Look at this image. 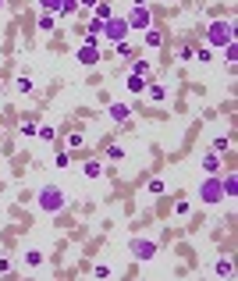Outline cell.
Listing matches in <instances>:
<instances>
[{
  "label": "cell",
  "instance_id": "ac0fdd59",
  "mask_svg": "<svg viewBox=\"0 0 238 281\" xmlns=\"http://www.w3.org/2000/svg\"><path fill=\"white\" fill-rule=\"evenodd\" d=\"M57 14H64V18H71V14H79V0H64Z\"/></svg>",
  "mask_w": 238,
  "mask_h": 281
},
{
  "label": "cell",
  "instance_id": "44dd1931",
  "mask_svg": "<svg viewBox=\"0 0 238 281\" xmlns=\"http://www.w3.org/2000/svg\"><path fill=\"white\" fill-rule=\"evenodd\" d=\"M14 89H18V93H32V79H28V75H18V82H14Z\"/></svg>",
  "mask_w": 238,
  "mask_h": 281
},
{
  "label": "cell",
  "instance_id": "8992f818",
  "mask_svg": "<svg viewBox=\"0 0 238 281\" xmlns=\"http://www.w3.org/2000/svg\"><path fill=\"white\" fill-rule=\"evenodd\" d=\"M128 253L135 256V260H153L157 256V242H150V239H132L128 242Z\"/></svg>",
  "mask_w": 238,
  "mask_h": 281
},
{
  "label": "cell",
  "instance_id": "7c38bea8",
  "mask_svg": "<svg viewBox=\"0 0 238 281\" xmlns=\"http://www.w3.org/2000/svg\"><path fill=\"white\" fill-rule=\"evenodd\" d=\"M146 47H153V50L163 47V32H160V28H153V25L146 28Z\"/></svg>",
  "mask_w": 238,
  "mask_h": 281
},
{
  "label": "cell",
  "instance_id": "9c48e42d",
  "mask_svg": "<svg viewBox=\"0 0 238 281\" xmlns=\"http://www.w3.org/2000/svg\"><path fill=\"white\" fill-rule=\"evenodd\" d=\"M128 117H132L128 103H110V121H128Z\"/></svg>",
  "mask_w": 238,
  "mask_h": 281
},
{
  "label": "cell",
  "instance_id": "1f68e13d",
  "mask_svg": "<svg viewBox=\"0 0 238 281\" xmlns=\"http://www.w3.org/2000/svg\"><path fill=\"white\" fill-rule=\"evenodd\" d=\"M89 32L100 36V32H103V22H100V18H93V22H89Z\"/></svg>",
  "mask_w": 238,
  "mask_h": 281
},
{
  "label": "cell",
  "instance_id": "2e32d148",
  "mask_svg": "<svg viewBox=\"0 0 238 281\" xmlns=\"http://www.w3.org/2000/svg\"><path fill=\"white\" fill-rule=\"evenodd\" d=\"M213 274H217V278H231V274H235V263H231V260H220L217 267H213Z\"/></svg>",
  "mask_w": 238,
  "mask_h": 281
},
{
  "label": "cell",
  "instance_id": "484cf974",
  "mask_svg": "<svg viewBox=\"0 0 238 281\" xmlns=\"http://www.w3.org/2000/svg\"><path fill=\"white\" fill-rule=\"evenodd\" d=\"M192 57H196V61L199 64H210V47H199L196 54H192Z\"/></svg>",
  "mask_w": 238,
  "mask_h": 281
},
{
  "label": "cell",
  "instance_id": "d6986e66",
  "mask_svg": "<svg viewBox=\"0 0 238 281\" xmlns=\"http://www.w3.org/2000/svg\"><path fill=\"white\" fill-rule=\"evenodd\" d=\"M192 54H196V47H192V43H182V47H178V61H192Z\"/></svg>",
  "mask_w": 238,
  "mask_h": 281
},
{
  "label": "cell",
  "instance_id": "277c9868",
  "mask_svg": "<svg viewBox=\"0 0 238 281\" xmlns=\"http://www.w3.org/2000/svg\"><path fill=\"white\" fill-rule=\"evenodd\" d=\"M125 22H128L132 32H135V28H139V32H146V28L153 25V14H150V7H146V4H135V7L125 14Z\"/></svg>",
  "mask_w": 238,
  "mask_h": 281
},
{
  "label": "cell",
  "instance_id": "ffe728a7",
  "mask_svg": "<svg viewBox=\"0 0 238 281\" xmlns=\"http://www.w3.org/2000/svg\"><path fill=\"white\" fill-rule=\"evenodd\" d=\"M53 25H57V14H43L39 18V32H50Z\"/></svg>",
  "mask_w": 238,
  "mask_h": 281
},
{
  "label": "cell",
  "instance_id": "cb8c5ba5",
  "mask_svg": "<svg viewBox=\"0 0 238 281\" xmlns=\"http://www.w3.org/2000/svg\"><path fill=\"white\" fill-rule=\"evenodd\" d=\"M146 189H150V196H163V189H167V185H163V178H153Z\"/></svg>",
  "mask_w": 238,
  "mask_h": 281
},
{
  "label": "cell",
  "instance_id": "4fadbf2b",
  "mask_svg": "<svg viewBox=\"0 0 238 281\" xmlns=\"http://www.w3.org/2000/svg\"><path fill=\"white\" fill-rule=\"evenodd\" d=\"M203 168L210 171V174H217V171H220V153H206V157H203Z\"/></svg>",
  "mask_w": 238,
  "mask_h": 281
},
{
  "label": "cell",
  "instance_id": "d6a6232c",
  "mask_svg": "<svg viewBox=\"0 0 238 281\" xmlns=\"http://www.w3.org/2000/svg\"><path fill=\"white\" fill-rule=\"evenodd\" d=\"M79 4H82V7H96V4H100V0H79Z\"/></svg>",
  "mask_w": 238,
  "mask_h": 281
},
{
  "label": "cell",
  "instance_id": "83f0119b",
  "mask_svg": "<svg viewBox=\"0 0 238 281\" xmlns=\"http://www.w3.org/2000/svg\"><path fill=\"white\" fill-rule=\"evenodd\" d=\"M220 50H224V57H228V64H235V57H238V47H235V43H228V47H220Z\"/></svg>",
  "mask_w": 238,
  "mask_h": 281
},
{
  "label": "cell",
  "instance_id": "8fae6325",
  "mask_svg": "<svg viewBox=\"0 0 238 281\" xmlns=\"http://www.w3.org/2000/svg\"><path fill=\"white\" fill-rule=\"evenodd\" d=\"M220 189H224V196H228V199H235V192H238V178H235V174H224V178H220Z\"/></svg>",
  "mask_w": 238,
  "mask_h": 281
},
{
  "label": "cell",
  "instance_id": "30bf717a",
  "mask_svg": "<svg viewBox=\"0 0 238 281\" xmlns=\"http://www.w3.org/2000/svg\"><path fill=\"white\" fill-rule=\"evenodd\" d=\"M146 96H150L153 103H167V89H163V85H153V82H146Z\"/></svg>",
  "mask_w": 238,
  "mask_h": 281
},
{
  "label": "cell",
  "instance_id": "7402d4cb",
  "mask_svg": "<svg viewBox=\"0 0 238 281\" xmlns=\"http://www.w3.org/2000/svg\"><path fill=\"white\" fill-rule=\"evenodd\" d=\"M93 11H96V14H93V18H100V22H107V18H110V14H114V11H110V4H96Z\"/></svg>",
  "mask_w": 238,
  "mask_h": 281
},
{
  "label": "cell",
  "instance_id": "4dcf8cb0",
  "mask_svg": "<svg viewBox=\"0 0 238 281\" xmlns=\"http://www.w3.org/2000/svg\"><path fill=\"white\" fill-rule=\"evenodd\" d=\"M107 157H110V160H121L125 150H121V146H107Z\"/></svg>",
  "mask_w": 238,
  "mask_h": 281
},
{
  "label": "cell",
  "instance_id": "f546056e",
  "mask_svg": "<svg viewBox=\"0 0 238 281\" xmlns=\"http://www.w3.org/2000/svg\"><path fill=\"white\" fill-rule=\"evenodd\" d=\"M36 136H39V139H47V142H50V139H53V128H50V125H39V132H36Z\"/></svg>",
  "mask_w": 238,
  "mask_h": 281
},
{
  "label": "cell",
  "instance_id": "e0dca14e",
  "mask_svg": "<svg viewBox=\"0 0 238 281\" xmlns=\"http://www.w3.org/2000/svg\"><path fill=\"white\" fill-rule=\"evenodd\" d=\"M22 136H36V132H39V125H36V117H22Z\"/></svg>",
  "mask_w": 238,
  "mask_h": 281
},
{
  "label": "cell",
  "instance_id": "5b68a950",
  "mask_svg": "<svg viewBox=\"0 0 238 281\" xmlns=\"http://www.w3.org/2000/svg\"><path fill=\"white\" fill-rule=\"evenodd\" d=\"M128 32H132V28H128V22H125V18H117V14H110V18L103 22V36H107L110 43H121Z\"/></svg>",
  "mask_w": 238,
  "mask_h": 281
},
{
  "label": "cell",
  "instance_id": "836d02e7",
  "mask_svg": "<svg viewBox=\"0 0 238 281\" xmlns=\"http://www.w3.org/2000/svg\"><path fill=\"white\" fill-rule=\"evenodd\" d=\"M0 7H4V0H0Z\"/></svg>",
  "mask_w": 238,
  "mask_h": 281
},
{
  "label": "cell",
  "instance_id": "ba28073f",
  "mask_svg": "<svg viewBox=\"0 0 238 281\" xmlns=\"http://www.w3.org/2000/svg\"><path fill=\"white\" fill-rule=\"evenodd\" d=\"M125 89H128V93H135V96H139V93H146V79H142V75H135V71H128Z\"/></svg>",
  "mask_w": 238,
  "mask_h": 281
},
{
  "label": "cell",
  "instance_id": "4316f807",
  "mask_svg": "<svg viewBox=\"0 0 238 281\" xmlns=\"http://www.w3.org/2000/svg\"><path fill=\"white\" fill-rule=\"evenodd\" d=\"M132 71H135V75H150V61H135V64H132Z\"/></svg>",
  "mask_w": 238,
  "mask_h": 281
},
{
  "label": "cell",
  "instance_id": "52a82bcc",
  "mask_svg": "<svg viewBox=\"0 0 238 281\" xmlns=\"http://www.w3.org/2000/svg\"><path fill=\"white\" fill-rule=\"evenodd\" d=\"M96 61H100V50L96 47H79V64L82 68H93Z\"/></svg>",
  "mask_w": 238,
  "mask_h": 281
},
{
  "label": "cell",
  "instance_id": "7a4b0ae2",
  "mask_svg": "<svg viewBox=\"0 0 238 281\" xmlns=\"http://www.w3.org/2000/svg\"><path fill=\"white\" fill-rule=\"evenodd\" d=\"M206 43H210V47H228V43H235V22H210Z\"/></svg>",
  "mask_w": 238,
  "mask_h": 281
},
{
  "label": "cell",
  "instance_id": "6da1fadb",
  "mask_svg": "<svg viewBox=\"0 0 238 281\" xmlns=\"http://www.w3.org/2000/svg\"><path fill=\"white\" fill-rule=\"evenodd\" d=\"M36 203H39V210H43V214H57V210H64L68 196H64V189H61V185H43V189L36 192Z\"/></svg>",
  "mask_w": 238,
  "mask_h": 281
},
{
  "label": "cell",
  "instance_id": "3957f363",
  "mask_svg": "<svg viewBox=\"0 0 238 281\" xmlns=\"http://www.w3.org/2000/svg\"><path fill=\"white\" fill-rule=\"evenodd\" d=\"M196 192H199V199H203V203H210V206H213V203H224V189H220V178H217V174L203 178Z\"/></svg>",
  "mask_w": 238,
  "mask_h": 281
},
{
  "label": "cell",
  "instance_id": "d4e9b609",
  "mask_svg": "<svg viewBox=\"0 0 238 281\" xmlns=\"http://www.w3.org/2000/svg\"><path fill=\"white\" fill-rule=\"evenodd\" d=\"M61 4H64V0H39V7H43V11H53V14L61 11Z\"/></svg>",
  "mask_w": 238,
  "mask_h": 281
},
{
  "label": "cell",
  "instance_id": "f1b7e54d",
  "mask_svg": "<svg viewBox=\"0 0 238 281\" xmlns=\"http://www.w3.org/2000/svg\"><path fill=\"white\" fill-rule=\"evenodd\" d=\"M68 150H82V136H79V132H71V136H68Z\"/></svg>",
  "mask_w": 238,
  "mask_h": 281
},
{
  "label": "cell",
  "instance_id": "5bb4252c",
  "mask_svg": "<svg viewBox=\"0 0 238 281\" xmlns=\"http://www.w3.org/2000/svg\"><path fill=\"white\" fill-rule=\"evenodd\" d=\"M43 260H47V256H43L39 249H28V253H25V267H43Z\"/></svg>",
  "mask_w": 238,
  "mask_h": 281
},
{
  "label": "cell",
  "instance_id": "9a60e30c",
  "mask_svg": "<svg viewBox=\"0 0 238 281\" xmlns=\"http://www.w3.org/2000/svg\"><path fill=\"white\" fill-rule=\"evenodd\" d=\"M85 178H100V174H103V164H100V160H85Z\"/></svg>",
  "mask_w": 238,
  "mask_h": 281
},
{
  "label": "cell",
  "instance_id": "603a6c76",
  "mask_svg": "<svg viewBox=\"0 0 238 281\" xmlns=\"http://www.w3.org/2000/svg\"><path fill=\"white\" fill-rule=\"evenodd\" d=\"M224 150H231V139L228 136H217L213 139V153H224Z\"/></svg>",
  "mask_w": 238,
  "mask_h": 281
}]
</instances>
